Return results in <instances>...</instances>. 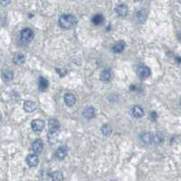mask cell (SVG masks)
I'll use <instances>...</instances> for the list:
<instances>
[{"instance_id": "cell-1", "label": "cell", "mask_w": 181, "mask_h": 181, "mask_svg": "<svg viewBox=\"0 0 181 181\" xmlns=\"http://www.w3.org/2000/svg\"><path fill=\"white\" fill-rule=\"evenodd\" d=\"M76 22V18L71 14H65L62 15L59 18V25L62 28L68 29L72 27Z\"/></svg>"}, {"instance_id": "cell-2", "label": "cell", "mask_w": 181, "mask_h": 181, "mask_svg": "<svg viewBox=\"0 0 181 181\" xmlns=\"http://www.w3.org/2000/svg\"><path fill=\"white\" fill-rule=\"evenodd\" d=\"M33 32L30 28H25L21 31V40L25 43L30 42L33 38Z\"/></svg>"}, {"instance_id": "cell-3", "label": "cell", "mask_w": 181, "mask_h": 181, "mask_svg": "<svg viewBox=\"0 0 181 181\" xmlns=\"http://www.w3.org/2000/svg\"><path fill=\"white\" fill-rule=\"evenodd\" d=\"M31 127L34 132H41L45 128V122L42 120H39V119L33 120L32 123H31Z\"/></svg>"}, {"instance_id": "cell-4", "label": "cell", "mask_w": 181, "mask_h": 181, "mask_svg": "<svg viewBox=\"0 0 181 181\" xmlns=\"http://www.w3.org/2000/svg\"><path fill=\"white\" fill-rule=\"evenodd\" d=\"M115 11L117 12V14L120 17H125L128 15L129 12V8L126 5L124 4H120L119 6H117L115 8Z\"/></svg>"}, {"instance_id": "cell-5", "label": "cell", "mask_w": 181, "mask_h": 181, "mask_svg": "<svg viewBox=\"0 0 181 181\" xmlns=\"http://www.w3.org/2000/svg\"><path fill=\"white\" fill-rule=\"evenodd\" d=\"M138 74L141 77V78H147L150 75V69L148 66L141 65L138 68Z\"/></svg>"}, {"instance_id": "cell-6", "label": "cell", "mask_w": 181, "mask_h": 181, "mask_svg": "<svg viewBox=\"0 0 181 181\" xmlns=\"http://www.w3.org/2000/svg\"><path fill=\"white\" fill-rule=\"evenodd\" d=\"M47 138H48V142H49L50 144H54L57 141L58 130H49Z\"/></svg>"}, {"instance_id": "cell-7", "label": "cell", "mask_w": 181, "mask_h": 181, "mask_svg": "<svg viewBox=\"0 0 181 181\" xmlns=\"http://www.w3.org/2000/svg\"><path fill=\"white\" fill-rule=\"evenodd\" d=\"M132 114L135 118H141L144 115V111L143 109L139 106V105H135L132 108Z\"/></svg>"}, {"instance_id": "cell-8", "label": "cell", "mask_w": 181, "mask_h": 181, "mask_svg": "<svg viewBox=\"0 0 181 181\" xmlns=\"http://www.w3.org/2000/svg\"><path fill=\"white\" fill-rule=\"evenodd\" d=\"M32 148H33V150L35 153H41L43 148H44V143L41 140H36L33 142Z\"/></svg>"}, {"instance_id": "cell-9", "label": "cell", "mask_w": 181, "mask_h": 181, "mask_svg": "<svg viewBox=\"0 0 181 181\" xmlns=\"http://www.w3.org/2000/svg\"><path fill=\"white\" fill-rule=\"evenodd\" d=\"M26 162H27L28 166H30V167H35V166H37L38 162H39L38 157L35 154H30L26 158Z\"/></svg>"}, {"instance_id": "cell-10", "label": "cell", "mask_w": 181, "mask_h": 181, "mask_svg": "<svg viewBox=\"0 0 181 181\" xmlns=\"http://www.w3.org/2000/svg\"><path fill=\"white\" fill-rule=\"evenodd\" d=\"M26 61V58H25V55L23 53H17L14 55L13 57V62L14 64H16L17 65H21L25 63Z\"/></svg>"}, {"instance_id": "cell-11", "label": "cell", "mask_w": 181, "mask_h": 181, "mask_svg": "<svg viewBox=\"0 0 181 181\" xmlns=\"http://www.w3.org/2000/svg\"><path fill=\"white\" fill-rule=\"evenodd\" d=\"M24 109H25V111L27 112H33V111H35V109H36V104H35L33 101L26 100V101L24 103Z\"/></svg>"}, {"instance_id": "cell-12", "label": "cell", "mask_w": 181, "mask_h": 181, "mask_svg": "<svg viewBox=\"0 0 181 181\" xmlns=\"http://www.w3.org/2000/svg\"><path fill=\"white\" fill-rule=\"evenodd\" d=\"M95 115V111H94V108L92 107V106H89V107H86L83 111V116L86 118V119H92L93 118Z\"/></svg>"}, {"instance_id": "cell-13", "label": "cell", "mask_w": 181, "mask_h": 181, "mask_svg": "<svg viewBox=\"0 0 181 181\" xmlns=\"http://www.w3.org/2000/svg\"><path fill=\"white\" fill-rule=\"evenodd\" d=\"M65 101L66 105L73 106L76 102V98L72 93H66L65 95Z\"/></svg>"}, {"instance_id": "cell-14", "label": "cell", "mask_w": 181, "mask_h": 181, "mask_svg": "<svg viewBox=\"0 0 181 181\" xmlns=\"http://www.w3.org/2000/svg\"><path fill=\"white\" fill-rule=\"evenodd\" d=\"M67 151L68 149L66 147H61L56 150V157L59 159H64L67 155Z\"/></svg>"}, {"instance_id": "cell-15", "label": "cell", "mask_w": 181, "mask_h": 181, "mask_svg": "<svg viewBox=\"0 0 181 181\" xmlns=\"http://www.w3.org/2000/svg\"><path fill=\"white\" fill-rule=\"evenodd\" d=\"M38 86L41 91H45L48 87V81L44 77H39L38 80Z\"/></svg>"}, {"instance_id": "cell-16", "label": "cell", "mask_w": 181, "mask_h": 181, "mask_svg": "<svg viewBox=\"0 0 181 181\" xmlns=\"http://www.w3.org/2000/svg\"><path fill=\"white\" fill-rule=\"evenodd\" d=\"M137 19H138V21L140 23H141V24L144 23L146 21V19H147V13H146V11L143 10V9L138 11L137 12Z\"/></svg>"}, {"instance_id": "cell-17", "label": "cell", "mask_w": 181, "mask_h": 181, "mask_svg": "<svg viewBox=\"0 0 181 181\" xmlns=\"http://www.w3.org/2000/svg\"><path fill=\"white\" fill-rule=\"evenodd\" d=\"M112 77V73H111V71L109 69H105L101 72L100 73V79L104 82H108Z\"/></svg>"}, {"instance_id": "cell-18", "label": "cell", "mask_w": 181, "mask_h": 181, "mask_svg": "<svg viewBox=\"0 0 181 181\" xmlns=\"http://www.w3.org/2000/svg\"><path fill=\"white\" fill-rule=\"evenodd\" d=\"M140 140L143 143L145 144H149L151 143V140H152V134L151 133H143L141 136H140Z\"/></svg>"}, {"instance_id": "cell-19", "label": "cell", "mask_w": 181, "mask_h": 181, "mask_svg": "<svg viewBox=\"0 0 181 181\" xmlns=\"http://www.w3.org/2000/svg\"><path fill=\"white\" fill-rule=\"evenodd\" d=\"M51 178L53 181H63L64 180V176L62 174V172L60 171H54L52 173Z\"/></svg>"}, {"instance_id": "cell-20", "label": "cell", "mask_w": 181, "mask_h": 181, "mask_svg": "<svg viewBox=\"0 0 181 181\" xmlns=\"http://www.w3.org/2000/svg\"><path fill=\"white\" fill-rule=\"evenodd\" d=\"M59 121L55 119L49 120V130H59Z\"/></svg>"}, {"instance_id": "cell-21", "label": "cell", "mask_w": 181, "mask_h": 181, "mask_svg": "<svg viewBox=\"0 0 181 181\" xmlns=\"http://www.w3.org/2000/svg\"><path fill=\"white\" fill-rule=\"evenodd\" d=\"M2 76H3V79H4L5 81H10V80H12V79H13V77H14V73H13V72H12V71L6 70V71H4V72H3Z\"/></svg>"}, {"instance_id": "cell-22", "label": "cell", "mask_w": 181, "mask_h": 181, "mask_svg": "<svg viewBox=\"0 0 181 181\" xmlns=\"http://www.w3.org/2000/svg\"><path fill=\"white\" fill-rule=\"evenodd\" d=\"M124 47H125V43L120 41V42L116 43L115 45H113V51H114L115 53H120V52L123 51Z\"/></svg>"}, {"instance_id": "cell-23", "label": "cell", "mask_w": 181, "mask_h": 181, "mask_svg": "<svg viewBox=\"0 0 181 181\" xmlns=\"http://www.w3.org/2000/svg\"><path fill=\"white\" fill-rule=\"evenodd\" d=\"M103 19L104 18H103L101 14H96L94 17H92V23L94 25H96V26H99V25H100L103 22Z\"/></svg>"}, {"instance_id": "cell-24", "label": "cell", "mask_w": 181, "mask_h": 181, "mask_svg": "<svg viewBox=\"0 0 181 181\" xmlns=\"http://www.w3.org/2000/svg\"><path fill=\"white\" fill-rule=\"evenodd\" d=\"M112 126L109 125V124H104V125L101 127V132H102V133H103L105 136L110 135V134L112 133Z\"/></svg>"}, {"instance_id": "cell-25", "label": "cell", "mask_w": 181, "mask_h": 181, "mask_svg": "<svg viewBox=\"0 0 181 181\" xmlns=\"http://www.w3.org/2000/svg\"><path fill=\"white\" fill-rule=\"evenodd\" d=\"M163 140L162 137L159 134H154L152 135V140H151V143H154V144H159L161 143Z\"/></svg>"}, {"instance_id": "cell-26", "label": "cell", "mask_w": 181, "mask_h": 181, "mask_svg": "<svg viewBox=\"0 0 181 181\" xmlns=\"http://www.w3.org/2000/svg\"><path fill=\"white\" fill-rule=\"evenodd\" d=\"M56 71L58 72V74H60L61 76H65L66 74L65 70H63V69H56Z\"/></svg>"}, {"instance_id": "cell-27", "label": "cell", "mask_w": 181, "mask_h": 181, "mask_svg": "<svg viewBox=\"0 0 181 181\" xmlns=\"http://www.w3.org/2000/svg\"><path fill=\"white\" fill-rule=\"evenodd\" d=\"M150 115H151V119H152L153 120H157V113H156L155 112H152L150 113Z\"/></svg>"}, {"instance_id": "cell-28", "label": "cell", "mask_w": 181, "mask_h": 181, "mask_svg": "<svg viewBox=\"0 0 181 181\" xmlns=\"http://www.w3.org/2000/svg\"><path fill=\"white\" fill-rule=\"evenodd\" d=\"M10 2H0V4L1 5H7V4H9Z\"/></svg>"}, {"instance_id": "cell-29", "label": "cell", "mask_w": 181, "mask_h": 181, "mask_svg": "<svg viewBox=\"0 0 181 181\" xmlns=\"http://www.w3.org/2000/svg\"><path fill=\"white\" fill-rule=\"evenodd\" d=\"M0 120H1V115H0Z\"/></svg>"}]
</instances>
